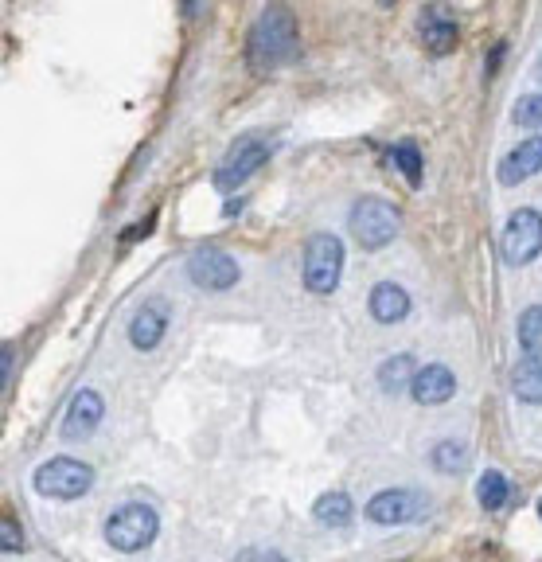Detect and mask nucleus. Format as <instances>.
<instances>
[{"mask_svg": "<svg viewBox=\"0 0 542 562\" xmlns=\"http://www.w3.org/2000/svg\"><path fill=\"white\" fill-rule=\"evenodd\" d=\"M32 484H36L39 496H47V500H78V496L90 492L94 469L86 461H75V457H51V461H43L36 469Z\"/></svg>", "mask_w": 542, "mask_h": 562, "instance_id": "obj_6", "label": "nucleus"}, {"mask_svg": "<svg viewBox=\"0 0 542 562\" xmlns=\"http://www.w3.org/2000/svg\"><path fill=\"white\" fill-rule=\"evenodd\" d=\"M199 4H203V0H180V12H184V20H195V16H199Z\"/></svg>", "mask_w": 542, "mask_h": 562, "instance_id": "obj_28", "label": "nucleus"}, {"mask_svg": "<svg viewBox=\"0 0 542 562\" xmlns=\"http://www.w3.org/2000/svg\"><path fill=\"white\" fill-rule=\"evenodd\" d=\"M398 223H402V211L379 196H363L351 207V235L363 250H383L398 235Z\"/></svg>", "mask_w": 542, "mask_h": 562, "instance_id": "obj_4", "label": "nucleus"}, {"mask_svg": "<svg viewBox=\"0 0 542 562\" xmlns=\"http://www.w3.org/2000/svg\"><path fill=\"white\" fill-rule=\"evenodd\" d=\"M297 43H301V32H297L293 8L289 4H270L250 28L246 59H250L254 71H277L297 55Z\"/></svg>", "mask_w": 542, "mask_h": 562, "instance_id": "obj_1", "label": "nucleus"}, {"mask_svg": "<svg viewBox=\"0 0 542 562\" xmlns=\"http://www.w3.org/2000/svg\"><path fill=\"white\" fill-rule=\"evenodd\" d=\"M188 278L207 289V293H227L238 285V262H234L227 250H215V246H203L188 258Z\"/></svg>", "mask_w": 542, "mask_h": 562, "instance_id": "obj_8", "label": "nucleus"}, {"mask_svg": "<svg viewBox=\"0 0 542 562\" xmlns=\"http://www.w3.org/2000/svg\"><path fill=\"white\" fill-rule=\"evenodd\" d=\"M156 531H160L156 508H149V504H121L106 520V543L121 555H137V551H145L153 543Z\"/></svg>", "mask_w": 542, "mask_h": 562, "instance_id": "obj_2", "label": "nucleus"}, {"mask_svg": "<svg viewBox=\"0 0 542 562\" xmlns=\"http://www.w3.org/2000/svg\"><path fill=\"white\" fill-rule=\"evenodd\" d=\"M519 344H523L527 356H539V348H542V309L539 305H531V309L523 313V321H519Z\"/></svg>", "mask_w": 542, "mask_h": 562, "instance_id": "obj_21", "label": "nucleus"}, {"mask_svg": "<svg viewBox=\"0 0 542 562\" xmlns=\"http://www.w3.org/2000/svg\"><path fill=\"white\" fill-rule=\"evenodd\" d=\"M12 363H16L12 348H0V391H4V383H8V375H12Z\"/></svg>", "mask_w": 542, "mask_h": 562, "instance_id": "obj_27", "label": "nucleus"}, {"mask_svg": "<svg viewBox=\"0 0 542 562\" xmlns=\"http://www.w3.org/2000/svg\"><path fill=\"white\" fill-rule=\"evenodd\" d=\"M379 4H383V8H390V4H394V0H379Z\"/></svg>", "mask_w": 542, "mask_h": 562, "instance_id": "obj_29", "label": "nucleus"}, {"mask_svg": "<svg viewBox=\"0 0 542 562\" xmlns=\"http://www.w3.org/2000/svg\"><path fill=\"white\" fill-rule=\"evenodd\" d=\"M504 55H507V43L504 40L488 51V67H484V75H488V79H492V75H500V67H504Z\"/></svg>", "mask_w": 542, "mask_h": 562, "instance_id": "obj_26", "label": "nucleus"}, {"mask_svg": "<svg viewBox=\"0 0 542 562\" xmlns=\"http://www.w3.org/2000/svg\"><path fill=\"white\" fill-rule=\"evenodd\" d=\"M102 414H106V402L98 391H78L71 406H67V418H63V442H86L94 430H98V422H102Z\"/></svg>", "mask_w": 542, "mask_h": 562, "instance_id": "obj_10", "label": "nucleus"}, {"mask_svg": "<svg viewBox=\"0 0 542 562\" xmlns=\"http://www.w3.org/2000/svg\"><path fill=\"white\" fill-rule=\"evenodd\" d=\"M418 512H422V492H414V488H387L367 504V520L383 523V527L414 520Z\"/></svg>", "mask_w": 542, "mask_h": 562, "instance_id": "obj_9", "label": "nucleus"}, {"mask_svg": "<svg viewBox=\"0 0 542 562\" xmlns=\"http://www.w3.org/2000/svg\"><path fill=\"white\" fill-rule=\"evenodd\" d=\"M406 313H410V293H406L402 285L379 281V285L371 289V317H375L379 324L406 321Z\"/></svg>", "mask_w": 542, "mask_h": 562, "instance_id": "obj_14", "label": "nucleus"}, {"mask_svg": "<svg viewBox=\"0 0 542 562\" xmlns=\"http://www.w3.org/2000/svg\"><path fill=\"white\" fill-rule=\"evenodd\" d=\"M515 125L539 129V125H542V98H539V94H527V98L515 106Z\"/></svg>", "mask_w": 542, "mask_h": 562, "instance_id": "obj_23", "label": "nucleus"}, {"mask_svg": "<svg viewBox=\"0 0 542 562\" xmlns=\"http://www.w3.org/2000/svg\"><path fill=\"white\" fill-rule=\"evenodd\" d=\"M511 391H515V399L519 402L539 406V399H542V363H539V356L519 360V367L511 371Z\"/></svg>", "mask_w": 542, "mask_h": 562, "instance_id": "obj_16", "label": "nucleus"}, {"mask_svg": "<svg viewBox=\"0 0 542 562\" xmlns=\"http://www.w3.org/2000/svg\"><path fill=\"white\" fill-rule=\"evenodd\" d=\"M270 137L266 133H246V137H238L231 149H227V157H223V164L215 168V188L219 192H238L262 164L270 161Z\"/></svg>", "mask_w": 542, "mask_h": 562, "instance_id": "obj_3", "label": "nucleus"}, {"mask_svg": "<svg viewBox=\"0 0 542 562\" xmlns=\"http://www.w3.org/2000/svg\"><path fill=\"white\" fill-rule=\"evenodd\" d=\"M390 161H394V168L406 176V184H410V188H418V184H422V164L426 161H422V149H418L414 141L394 145V149H390Z\"/></svg>", "mask_w": 542, "mask_h": 562, "instance_id": "obj_20", "label": "nucleus"}, {"mask_svg": "<svg viewBox=\"0 0 542 562\" xmlns=\"http://www.w3.org/2000/svg\"><path fill=\"white\" fill-rule=\"evenodd\" d=\"M312 516L324 523V527H348L355 508H351V496L348 492H324L312 508Z\"/></svg>", "mask_w": 542, "mask_h": 562, "instance_id": "obj_17", "label": "nucleus"}, {"mask_svg": "<svg viewBox=\"0 0 542 562\" xmlns=\"http://www.w3.org/2000/svg\"><path fill=\"white\" fill-rule=\"evenodd\" d=\"M156 227V215H145L137 227H129V231H121V242H133V239H145V235H153Z\"/></svg>", "mask_w": 542, "mask_h": 562, "instance_id": "obj_25", "label": "nucleus"}, {"mask_svg": "<svg viewBox=\"0 0 542 562\" xmlns=\"http://www.w3.org/2000/svg\"><path fill=\"white\" fill-rule=\"evenodd\" d=\"M422 43H426L429 55H449V51L461 43V28H457V20H449L441 8L426 12V24H422Z\"/></svg>", "mask_w": 542, "mask_h": 562, "instance_id": "obj_15", "label": "nucleus"}, {"mask_svg": "<svg viewBox=\"0 0 542 562\" xmlns=\"http://www.w3.org/2000/svg\"><path fill=\"white\" fill-rule=\"evenodd\" d=\"M24 531L12 520H0V551H24Z\"/></svg>", "mask_w": 542, "mask_h": 562, "instance_id": "obj_24", "label": "nucleus"}, {"mask_svg": "<svg viewBox=\"0 0 542 562\" xmlns=\"http://www.w3.org/2000/svg\"><path fill=\"white\" fill-rule=\"evenodd\" d=\"M542 250V223H539V211L527 207V211H515L507 219V231H504V262L507 266H527L535 262Z\"/></svg>", "mask_w": 542, "mask_h": 562, "instance_id": "obj_7", "label": "nucleus"}, {"mask_svg": "<svg viewBox=\"0 0 542 562\" xmlns=\"http://www.w3.org/2000/svg\"><path fill=\"white\" fill-rule=\"evenodd\" d=\"M344 274V242L328 231H316L305 246V289L316 297H328L336 293Z\"/></svg>", "mask_w": 542, "mask_h": 562, "instance_id": "obj_5", "label": "nucleus"}, {"mask_svg": "<svg viewBox=\"0 0 542 562\" xmlns=\"http://www.w3.org/2000/svg\"><path fill=\"white\" fill-rule=\"evenodd\" d=\"M410 391L422 406H441L457 395V375L445 363H429V367H414L410 375Z\"/></svg>", "mask_w": 542, "mask_h": 562, "instance_id": "obj_11", "label": "nucleus"}, {"mask_svg": "<svg viewBox=\"0 0 542 562\" xmlns=\"http://www.w3.org/2000/svg\"><path fill=\"white\" fill-rule=\"evenodd\" d=\"M465 457H468V449L461 442H441V445H433V453H429V461L441 469V473H457L461 465H465Z\"/></svg>", "mask_w": 542, "mask_h": 562, "instance_id": "obj_22", "label": "nucleus"}, {"mask_svg": "<svg viewBox=\"0 0 542 562\" xmlns=\"http://www.w3.org/2000/svg\"><path fill=\"white\" fill-rule=\"evenodd\" d=\"M164 332H168V309L164 305H145L129 324V344L137 352H153L156 344L164 340Z\"/></svg>", "mask_w": 542, "mask_h": 562, "instance_id": "obj_13", "label": "nucleus"}, {"mask_svg": "<svg viewBox=\"0 0 542 562\" xmlns=\"http://www.w3.org/2000/svg\"><path fill=\"white\" fill-rule=\"evenodd\" d=\"M539 168H542V141L531 137V141L515 145L504 161H500V184H504V188H515V184H523L527 176H535Z\"/></svg>", "mask_w": 542, "mask_h": 562, "instance_id": "obj_12", "label": "nucleus"}, {"mask_svg": "<svg viewBox=\"0 0 542 562\" xmlns=\"http://www.w3.org/2000/svg\"><path fill=\"white\" fill-rule=\"evenodd\" d=\"M410 375H414V360L410 356H390L383 367H379V387L387 395H402L410 387Z\"/></svg>", "mask_w": 542, "mask_h": 562, "instance_id": "obj_19", "label": "nucleus"}, {"mask_svg": "<svg viewBox=\"0 0 542 562\" xmlns=\"http://www.w3.org/2000/svg\"><path fill=\"white\" fill-rule=\"evenodd\" d=\"M476 500H480V508L484 512H500L507 500H511V484L500 469H488L480 481H476Z\"/></svg>", "mask_w": 542, "mask_h": 562, "instance_id": "obj_18", "label": "nucleus"}]
</instances>
